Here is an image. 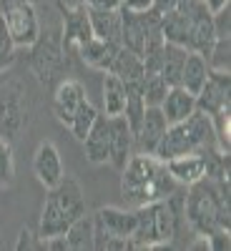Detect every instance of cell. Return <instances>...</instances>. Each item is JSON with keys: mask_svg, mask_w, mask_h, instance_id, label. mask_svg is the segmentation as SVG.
<instances>
[{"mask_svg": "<svg viewBox=\"0 0 231 251\" xmlns=\"http://www.w3.org/2000/svg\"><path fill=\"white\" fill-rule=\"evenodd\" d=\"M30 71L38 78L40 86H55L63 80L66 71L71 68V53L63 48V40L58 30H40L38 40L30 46Z\"/></svg>", "mask_w": 231, "mask_h": 251, "instance_id": "5", "label": "cell"}, {"mask_svg": "<svg viewBox=\"0 0 231 251\" xmlns=\"http://www.w3.org/2000/svg\"><path fill=\"white\" fill-rule=\"evenodd\" d=\"M23 96V88L13 86L0 98V138L15 141L28 126V106Z\"/></svg>", "mask_w": 231, "mask_h": 251, "instance_id": "8", "label": "cell"}, {"mask_svg": "<svg viewBox=\"0 0 231 251\" xmlns=\"http://www.w3.org/2000/svg\"><path fill=\"white\" fill-rule=\"evenodd\" d=\"M204 3H206V8H208V10H211V13H216V10H221V8H226V5L231 3V0H204Z\"/></svg>", "mask_w": 231, "mask_h": 251, "instance_id": "36", "label": "cell"}, {"mask_svg": "<svg viewBox=\"0 0 231 251\" xmlns=\"http://www.w3.org/2000/svg\"><path fill=\"white\" fill-rule=\"evenodd\" d=\"M108 73H113V75L121 78L123 83H136V80L143 78V58H141L138 53L128 50L126 46H121L118 53H116V58H113V66H111Z\"/></svg>", "mask_w": 231, "mask_h": 251, "instance_id": "21", "label": "cell"}, {"mask_svg": "<svg viewBox=\"0 0 231 251\" xmlns=\"http://www.w3.org/2000/svg\"><path fill=\"white\" fill-rule=\"evenodd\" d=\"M183 219L196 236H208L216 228H229V183L201 178L183 196Z\"/></svg>", "mask_w": 231, "mask_h": 251, "instance_id": "2", "label": "cell"}, {"mask_svg": "<svg viewBox=\"0 0 231 251\" xmlns=\"http://www.w3.org/2000/svg\"><path fill=\"white\" fill-rule=\"evenodd\" d=\"M63 236L68 241V249L73 251H93V216L83 214L68 226V231Z\"/></svg>", "mask_w": 231, "mask_h": 251, "instance_id": "24", "label": "cell"}, {"mask_svg": "<svg viewBox=\"0 0 231 251\" xmlns=\"http://www.w3.org/2000/svg\"><path fill=\"white\" fill-rule=\"evenodd\" d=\"M0 18L13 38L15 48H30L40 35V18L33 5V0H15L10 5L0 8Z\"/></svg>", "mask_w": 231, "mask_h": 251, "instance_id": "7", "label": "cell"}, {"mask_svg": "<svg viewBox=\"0 0 231 251\" xmlns=\"http://www.w3.org/2000/svg\"><path fill=\"white\" fill-rule=\"evenodd\" d=\"M86 149V158L96 166L108 163V153H111V123L108 116H98L93 128L88 131V136L80 141Z\"/></svg>", "mask_w": 231, "mask_h": 251, "instance_id": "15", "label": "cell"}, {"mask_svg": "<svg viewBox=\"0 0 231 251\" xmlns=\"http://www.w3.org/2000/svg\"><path fill=\"white\" fill-rule=\"evenodd\" d=\"M161 163L174 176V181L183 183V186H191L206 176V161L201 153H183V156H174V158L161 161Z\"/></svg>", "mask_w": 231, "mask_h": 251, "instance_id": "16", "label": "cell"}, {"mask_svg": "<svg viewBox=\"0 0 231 251\" xmlns=\"http://www.w3.org/2000/svg\"><path fill=\"white\" fill-rule=\"evenodd\" d=\"M186 53L188 50L176 46V43H163L158 73L169 86H181V71H183V63H186Z\"/></svg>", "mask_w": 231, "mask_h": 251, "instance_id": "20", "label": "cell"}, {"mask_svg": "<svg viewBox=\"0 0 231 251\" xmlns=\"http://www.w3.org/2000/svg\"><path fill=\"white\" fill-rule=\"evenodd\" d=\"M15 178V158L10 141L0 138V186H10Z\"/></svg>", "mask_w": 231, "mask_h": 251, "instance_id": "28", "label": "cell"}, {"mask_svg": "<svg viewBox=\"0 0 231 251\" xmlns=\"http://www.w3.org/2000/svg\"><path fill=\"white\" fill-rule=\"evenodd\" d=\"M88 8H103V10H121L123 0H86Z\"/></svg>", "mask_w": 231, "mask_h": 251, "instance_id": "33", "label": "cell"}, {"mask_svg": "<svg viewBox=\"0 0 231 251\" xmlns=\"http://www.w3.org/2000/svg\"><path fill=\"white\" fill-rule=\"evenodd\" d=\"M121 194L131 206L154 203L176 194L179 183L166 171V166L151 153H133L121 169Z\"/></svg>", "mask_w": 231, "mask_h": 251, "instance_id": "1", "label": "cell"}, {"mask_svg": "<svg viewBox=\"0 0 231 251\" xmlns=\"http://www.w3.org/2000/svg\"><path fill=\"white\" fill-rule=\"evenodd\" d=\"M136 228V214L116 206L98 208L93 214V249L126 251L131 249V234Z\"/></svg>", "mask_w": 231, "mask_h": 251, "instance_id": "6", "label": "cell"}, {"mask_svg": "<svg viewBox=\"0 0 231 251\" xmlns=\"http://www.w3.org/2000/svg\"><path fill=\"white\" fill-rule=\"evenodd\" d=\"M161 113L166 116V123H179L183 118H188L194 111H196V96L188 93L183 86H171L169 93L163 96L161 100Z\"/></svg>", "mask_w": 231, "mask_h": 251, "instance_id": "17", "label": "cell"}, {"mask_svg": "<svg viewBox=\"0 0 231 251\" xmlns=\"http://www.w3.org/2000/svg\"><path fill=\"white\" fill-rule=\"evenodd\" d=\"M154 5V0H123V5L126 10H149Z\"/></svg>", "mask_w": 231, "mask_h": 251, "instance_id": "35", "label": "cell"}, {"mask_svg": "<svg viewBox=\"0 0 231 251\" xmlns=\"http://www.w3.org/2000/svg\"><path fill=\"white\" fill-rule=\"evenodd\" d=\"M111 123V153H108V163L113 166V169H123L126 163H128V158L133 156L136 151V136L133 131L128 128V123H126L123 116H113L108 118Z\"/></svg>", "mask_w": 231, "mask_h": 251, "instance_id": "13", "label": "cell"}, {"mask_svg": "<svg viewBox=\"0 0 231 251\" xmlns=\"http://www.w3.org/2000/svg\"><path fill=\"white\" fill-rule=\"evenodd\" d=\"M229 91H231V75L229 71H214L208 68V75L204 86L196 93V111L211 118L214 113L229 108Z\"/></svg>", "mask_w": 231, "mask_h": 251, "instance_id": "9", "label": "cell"}, {"mask_svg": "<svg viewBox=\"0 0 231 251\" xmlns=\"http://www.w3.org/2000/svg\"><path fill=\"white\" fill-rule=\"evenodd\" d=\"M169 123H166V116L161 113L158 106H146V113H143V121L136 131V149L138 153H151L156 151V146L161 141V136L166 133Z\"/></svg>", "mask_w": 231, "mask_h": 251, "instance_id": "14", "label": "cell"}, {"mask_svg": "<svg viewBox=\"0 0 231 251\" xmlns=\"http://www.w3.org/2000/svg\"><path fill=\"white\" fill-rule=\"evenodd\" d=\"M88 18H91L93 38H101V40H108V43L121 46V10L88 8Z\"/></svg>", "mask_w": 231, "mask_h": 251, "instance_id": "19", "label": "cell"}, {"mask_svg": "<svg viewBox=\"0 0 231 251\" xmlns=\"http://www.w3.org/2000/svg\"><path fill=\"white\" fill-rule=\"evenodd\" d=\"M229 5L226 8H221V10H216V13H211V18H214V30H216V38H224V35H229V23H231V18H229Z\"/></svg>", "mask_w": 231, "mask_h": 251, "instance_id": "32", "label": "cell"}, {"mask_svg": "<svg viewBox=\"0 0 231 251\" xmlns=\"http://www.w3.org/2000/svg\"><path fill=\"white\" fill-rule=\"evenodd\" d=\"M83 214H88V203H86V196H83L80 183L71 176H63L53 188H48L43 214H40L38 236L51 239V236L66 234L68 226Z\"/></svg>", "mask_w": 231, "mask_h": 251, "instance_id": "3", "label": "cell"}, {"mask_svg": "<svg viewBox=\"0 0 231 251\" xmlns=\"http://www.w3.org/2000/svg\"><path fill=\"white\" fill-rule=\"evenodd\" d=\"M30 249H43V239L35 236L30 228H20L18 241H15V251H30Z\"/></svg>", "mask_w": 231, "mask_h": 251, "instance_id": "30", "label": "cell"}, {"mask_svg": "<svg viewBox=\"0 0 231 251\" xmlns=\"http://www.w3.org/2000/svg\"><path fill=\"white\" fill-rule=\"evenodd\" d=\"M58 8H60V15H63V30H60L63 48H66L71 55H76V50L93 38L88 8H86V5H78V8L58 5Z\"/></svg>", "mask_w": 231, "mask_h": 251, "instance_id": "10", "label": "cell"}, {"mask_svg": "<svg viewBox=\"0 0 231 251\" xmlns=\"http://www.w3.org/2000/svg\"><path fill=\"white\" fill-rule=\"evenodd\" d=\"M13 60H15V43L3 23V18H0V73H5L13 66Z\"/></svg>", "mask_w": 231, "mask_h": 251, "instance_id": "29", "label": "cell"}, {"mask_svg": "<svg viewBox=\"0 0 231 251\" xmlns=\"http://www.w3.org/2000/svg\"><path fill=\"white\" fill-rule=\"evenodd\" d=\"M118 43H108V40H101V38H91L88 43H83L76 55H80V60L86 63V66L101 71V73H108L111 66H113V58L118 53Z\"/></svg>", "mask_w": 231, "mask_h": 251, "instance_id": "18", "label": "cell"}, {"mask_svg": "<svg viewBox=\"0 0 231 251\" xmlns=\"http://www.w3.org/2000/svg\"><path fill=\"white\" fill-rule=\"evenodd\" d=\"M60 5H66V8H78V5H86V0H60Z\"/></svg>", "mask_w": 231, "mask_h": 251, "instance_id": "37", "label": "cell"}, {"mask_svg": "<svg viewBox=\"0 0 231 251\" xmlns=\"http://www.w3.org/2000/svg\"><path fill=\"white\" fill-rule=\"evenodd\" d=\"M208 75V63L201 53H186V63H183V71H181V86L188 93H199V88L204 86V80Z\"/></svg>", "mask_w": 231, "mask_h": 251, "instance_id": "22", "label": "cell"}, {"mask_svg": "<svg viewBox=\"0 0 231 251\" xmlns=\"http://www.w3.org/2000/svg\"><path fill=\"white\" fill-rule=\"evenodd\" d=\"M206 244L211 251H229L231 246V239H229V228H216L214 234L206 236Z\"/></svg>", "mask_w": 231, "mask_h": 251, "instance_id": "31", "label": "cell"}, {"mask_svg": "<svg viewBox=\"0 0 231 251\" xmlns=\"http://www.w3.org/2000/svg\"><path fill=\"white\" fill-rule=\"evenodd\" d=\"M169 88L171 86L161 78V73H143V78H141V93H143L146 106H161V100L169 93Z\"/></svg>", "mask_w": 231, "mask_h": 251, "instance_id": "26", "label": "cell"}, {"mask_svg": "<svg viewBox=\"0 0 231 251\" xmlns=\"http://www.w3.org/2000/svg\"><path fill=\"white\" fill-rule=\"evenodd\" d=\"M126 106V83L116 78L113 73H106L103 78V116H121Z\"/></svg>", "mask_w": 231, "mask_h": 251, "instance_id": "23", "label": "cell"}, {"mask_svg": "<svg viewBox=\"0 0 231 251\" xmlns=\"http://www.w3.org/2000/svg\"><path fill=\"white\" fill-rule=\"evenodd\" d=\"M229 60H231V40H229V35L216 38L211 50H208V55H206L208 68H214V71H229Z\"/></svg>", "mask_w": 231, "mask_h": 251, "instance_id": "27", "label": "cell"}, {"mask_svg": "<svg viewBox=\"0 0 231 251\" xmlns=\"http://www.w3.org/2000/svg\"><path fill=\"white\" fill-rule=\"evenodd\" d=\"M33 174L38 176V181L43 183L46 188H53L63 176H66V171H63V161H60V153L55 149V143L51 141H43L35 149L33 153Z\"/></svg>", "mask_w": 231, "mask_h": 251, "instance_id": "12", "label": "cell"}, {"mask_svg": "<svg viewBox=\"0 0 231 251\" xmlns=\"http://www.w3.org/2000/svg\"><path fill=\"white\" fill-rule=\"evenodd\" d=\"M98 116H101V113L93 108V103H91V100H83L80 106H78V111H76V116H73V121L68 123L71 133H73L78 141H83V138L88 136V131L93 128V123H96Z\"/></svg>", "mask_w": 231, "mask_h": 251, "instance_id": "25", "label": "cell"}, {"mask_svg": "<svg viewBox=\"0 0 231 251\" xmlns=\"http://www.w3.org/2000/svg\"><path fill=\"white\" fill-rule=\"evenodd\" d=\"M83 100H88L86 96V88H83L80 80H73V78H63L55 83V91H53V113L55 118L68 126L78 111V106Z\"/></svg>", "mask_w": 231, "mask_h": 251, "instance_id": "11", "label": "cell"}, {"mask_svg": "<svg viewBox=\"0 0 231 251\" xmlns=\"http://www.w3.org/2000/svg\"><path fill=\"white\" fill-rule=\"evenodd\" d=\"M179 3L181 0H154V10L158 13V15H163V13H169V10H174V8H179Z\"/></svg>", "mask_w": 231, "mask_h": 251, "instance_id": "34", "label": "cell"}, {"mask_svg": "<svg viewBox=\"0 0 231 251\" xmlns=\"http://www.w3.org/2000/svg\"><path fill=\"white\" fill-rule=\"evenodd\" d=\"M211 149H219L214 123L206 113L194 111L188 118H183L179 123H171L169 128H166V133L161 136L154 156L158 161H169L174 156L204 153V151H211Z\"/></svg>", "mask_w": 231, "mask_h": 251, "instance_id": "4", "label": "cell"}]
</instances>
